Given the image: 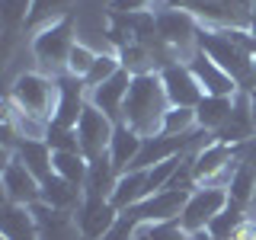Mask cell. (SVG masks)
Here are the masks:
<instances>
[{"mask_svg": "<svg viewBox=\"0 0 256 240\" xmlns=\"http://www.w3.org/2000/svg\"><path fill=\"white\" fill-rule=\"evenodd\" d=\"M198 52H205L218 68L237 80L240 90H253V61L256 38L250 29L237 26H202L198 29Z\"/></svg>", "mask_w": 256, "mask_h": 240, "instance_id": "cell-1", "label": "cell"}, {"mask_svg": "<svg viewBox=\"0 0 256 240\" xmlns=\"http://www.w3.org/2000/svg\"><path fill=\"white\" fill-rule=\"evenodd\" d=\"M166 112H170V100H166L160 70L157 74H134L122 106V125L138 132L141 138H154L164 128Z\"/></svg>", "mask_w": 256, "mask_h": 240, "instance_id": "cell-2", "label": "cell"}, {"mask_svg": "<svg viewBox=\"0 0 256 240\" xmlns=\"http://www.w3.org/2000/svg\"><path fill=\"white\" fill-rule=\"evenodd\" d=\"M6 102L16 106L20 112H26V116L52 122L54 109H58V77H48L42 70H22L13 80Z\"/></svg>", "mask_w": 256, "mask_h": 240, "instance_id": "cell-3", "label": "cell"}, {"mask_svg": "<svg viewBox=\"0 0 256 240\" xmlns=\"http://www.w3.org/2000/svg\"><path fill=\"white\" fill-rule=\"evenodd\" d=\"M77 45L74 38V16H64L61 22L38 29L32 36V58L38 61V70L48 77H61L68 74V58L70 48Z\"/></svg>", "mask_w": 256, "mask_h": 240, "instance_id": "cell-4", "label": "cell"}, {"mask_svg": "<svg viewBox=\"0 0 256 240\" xmlns=\"http://www.w3.org/2000/svg\"><path fill=\"white\" fill-rule=\"evenodd\" d=\"M154 22H157V38L173 54H180L182 64L198 52V29L202 26L192 13L180 10V6H164V10L154 13Z\"/></svg>", "mask_w": 256, "mask_h": 240, "instance_id": "cell-5", "label": "cell"}, {"mask_svg": "<svg viewBox=\"0 0 256 240\" xmlns=\"http://www.w3.org/2000/svg\"><path fill=\"white\" fill-rule=\"evenodd\" d=\"M166 6H180L196 20H205V26H237L250 29V13L256 0H164Z\"/></svg>", "mask_w": 256, "mask_h": 240, "instance_id": "cell-6", "label": "cell"}, {"mask_svg": "<svg viewBox=\"0 0 256 240\" xmlns=\"http://www.w3.org/2000/svg\"><path fill=\"white\" fill-rule=\"evenodd\" d=\"M237 164H240V148H230V144H221V141L205 144V148L196 154V180H198V186L228 189Z\"/></svg>", "mask_w": 256, "mask_h": 240, "instance_id": "cell-7", "label": "cell"}, {"mask_svg": "<svg viewBox=\"0 0 256 240\" xmlns=\"http://www.w3.org/2000/svg\"><path fill=\"white\" fill-rule=\"evenodd\" d=\"M230 202L228 189H218V186H198L189 192L186 198V208L180 214V228L186 234H198V230H208V224L214 221V214L224 212V205Z\"/></svg>", "mask_w": 256, "mask_h": 240, "instance_id": "cell-8", "label": "cell"}, {"mask_svg": "<svg viewBox=\"0 0 256 240\" xmlns=\"http://www.w3.org/2000/svg\"><path fill=\"white\" fill-rule=\"evenodd\" d=\"M116 125L106 112H100L96 106L86 102L84 116L77 122V138H80V150H84L86 160H96V157H106L109 154V144H112V134H116Z\"/></svg>", "mask_w": 256, "mask_h": 240, "instance_id": "cell-9", "label": "cell"}, {"mask_svg": "<svg viewBox=\"0 0 256 240\" xmlns=\"http://www.w3.org/2000/svg\"><path fill=\"white\" fill-rule=\"evenodd\" d=\"M189 192L186 189H160L154 196H148L144 202L125 208L138 224H160V221H180L182 208H186Z\"/></svg>", "mask_w": 256, "mask_h": 240, "instance_id": "cell-10", "label": "cell"}, {"mask_svg": "<svg viewBox=\"0 0 256 240\" xmlns=\"http://www.w3.org/2000/svg\"><path fill=\"white\" fill-rule=\"evenodd\" d=\"M160 80H164V90H166V100H170V106H182V109H196L198 102L205 100V90L198 86L196 74L189 70V64H166L164 70H160Z\"/></svg>", "mask_w": 256, "mask_h": 240, "instance_id": "cell-11", "label": "cell"}, {"mask_svg": "<svg viewBox=\"0 0 256 240\" xmlns=\"http://www.w3.org/2000/svg\"><path fill=\"white\" fill-rule=\"evenodd\" d=\"M4 202L29 205V208L36 202H42V180L32 176L16 157H10L4 164Z\"/></svg>", "mask_w": 256, "mask_h": 240, "instance_id": "cell-12", "label": "cell"}, {"mask_svg": "<svg viewBox=\"0 0 256 240\" xmlns=\"http://www.w3.org/2000/svg\"><path fill=\"white\" fill-rule=\"evenodd\" d=\"M253 134H256V118H253V106H250V90H240L234 96V109H230L228 122L214 132V141L240 148V144H246Z\"/></svg>", "mask_w": 256, "mask_h": 240, "instance_id": "cell-13", "label": "cell"}, {"mask_svg": "<svg viewBox=\"0 0 256 240\" xmlns=\"http://www.w3.org/2000/svg\"><path fill=\"white\" fill-rule=\"evenodd\" d=\"M118 214L122 212H118L109 198L84 196V202H80V208L74 212V218H77V228H80V234H84V240H102V234L118 221Z\"/></svg>", "mask_w": 256, "mask_h": 240, "instance_id": "cell-14", "label": "cell"}, {"mask_svg": "<svg viewBox=\"0 0 256 240\" xmlns=\"http://www.w3.org/2000/svg\"><path fill=\"white\" fill-rule=\"evenodd\" d=\"M186 64H189L192 74H196V80H198V86L205 90V96H237L240 93L237 80L230 77L224 68H218L205 52H196Z\"/></svg>", "mask_w": 256, "mask_h": 240, "instance_id": "cell-15", "label": "cell"}, {"mask_svg": "<svg viewBox=\"0 0 256 240\" xmlns=\"http://www.w3.org/2000/svg\"><path fill=\"white\" fill-rule=\"evenodd\" d=\"M128 86H132V74L122 68L116 77H109L106 84L86 90V102H90V106H96L100 112H106L112 122H122V106H125Z\"/></svg>", "mask_w": 256, "mask_h": 240, "instance_id": "cell-16", "label": "cell"}, {"mask_svg": "<svg viewBox=\"0 0 256 240\" xmlns=\"http://www.w3.org/2000/svg\"><path fill=\"white\" fill-rule=\"evenodd\" d=\"M84 109H86V84L80 77L61 74L58 77V109H54V118H52V122L68 125V128H77Z\"/></svg>", "mask_w": 256, "mask_h": 240, "instance_id": "cell-17", "label": "cell"}, {"mask_svg": "<svg viewBox=\"0 0 256 240\" xmlns=\"http://www.w3.org/2000/svg\"><path fill=\"white\" fill-rule=\"evenodd\" d=\"M32 214H36V221H38L42 240H84L74 212H58V208H48L42 202H36L32 205Z\"/></svg>", "mask_w": 256, "mask_h": 240, "instance_id": "cell-18", "label": "cell"}, {"mask_svg": "<svg viewBox=\"0 0 256 240\" xmlns=\"http://www.w3.org/2000/svg\"><path fill=\"white\" fill-rule=\"evenodd\" d=\"M80 202H84V189L80 186L61 180L58 173H52V176L42 180V205L58 208V212H77Z\"/></svg>", "mask_w": 256, "mask_h": 240, "instance_id": "cell-19", "label": "cell"}, {"mask_svg": "<svg viewBox=\"0 0 256 240\" xmlns=\"http://www.w3.org/2000/svg\"><path fill=\"white\" fill-rule=\"evenodd\" d=\"M4 240H42L38 221L29 205L4 202Z\"/></svg>", "mask_w": 256, "mask_h": 240, "instance_id": "cell-20", "label": "cell"}, {"mask_svg": "<svg viewBox=\"0 0 256 240\" xmlns=\"http://www.w3.org/2000/svg\"><path fill=\"white\" fill-rule=\"evenodd\" d=\"M141 148H144V138H141V134L118 122L116 125V134H112V144H109V160L116 164L118 173H125V170H132V166H134Z\"/></svg>", "mask_w": 256, "mask_h": 240, "instance_id": "cell-21", "label": "cell"}, {"mask_svg": "<svg viewBox=\"0 0 256 240\" xmlns=\"http://www.w3.org/2000/svg\"><path fill=\"white\" fill-rule=\"evenodd\" d=\"M13 157L20 160L22 166L32 173V176H38V180H45V176H52V157H54V150L48 148V141H36V138H22L20 144H16V150H13Z\"/></svg>", "mask_w": 256, "mask_h": 240, "instance_id": "cell-22", "label": "cell"}, {"mask_svg": "<svg viewBox=\"0 0 256 240\" xmlns=\"http://www.w3.org/2000/svg\"><path fill=\"white\" fill-rule=\"evenodd\" d=\"M148 196H150V192H148V170H125L122 176H118L109 202L116 205L118 212H125V208L144 202Z\"/></svg>", "mask_w": 256, "mask_h": 240, "instance_id": "cell-23", "label": "cell"}, {"mask_svg": "<svg viewBox=\"0 0 256 240\" xmlns=\"http://www.w3.org/2000/svg\"><path fill=\"white\" fill-rule=\"evenodd\" d=\"M118 176H122V173L116 170V164L109 160V154L90 160V173H86L84 196H90V198H112V189H116Z\"/></svg>", "mask_w": 256, "mask_h": 240, "instance_id": "cell-24", "label": "cell"}, {"mask_svg": "<svg viewBox=\"0 0 256 240\" xmlns=\"http://www.w3.org/2000/svg\"><path fill=\"white\" fill-rule=\"evenodd\" d=\"M230 109H234V96H205V100L196 106V125L214 134L224 122H228Z\"/></svg>", "mask_w": 256, "mask_h": 240, "instance_id": "cell-25", "label": "cell"}, {"mask_svg": "<svg viewBox=\"0 0 256 240\" xmlns=\"http://www.w3.org/2000/svg\"><path fill=\"white\" fill-rule=\"evenodd\" d=\"M52 170L61 176V180L74 182V186L84 189L86 186V173H90V160L84 157V150H58L52 157Z\"/></svg>", "mask_w": 256, "mask_h": 240, "instance_id": "cell-26", "label": "cell"}, {"mask_svg": "<svg viewBox=\"0 0 256 240\" xmlns=\"http://www.w3.org/2000/svg\"><path fill=\"white\" fill-rule=\"evenodd\" d=\"M77 0H32V13H29V29H45L52 22H61L64 16H70V6Z\"/></svg>", "mask_w": 256, "mask_h": 240, "instance_id": "cell-27", "label": "cell"}, {"mask_svg": "<svg viewBox=\"0 0 256 240\" xmlns=\"http://www.w3.org/2000/svg\"><path fill=\"white\" fill-rule=\"evenodd\" d=\"M246 214H250V208H246V205L228 202V205H224V212L214 214V221L208 224V234H212V240H234L237 228L246 221Z\"/></svg>", "mask_w": 256, "mask_h": 240, "instance_id": "cell-28", "label": "cell"}, {"mask_svg": "<svg viewBox=\"0 0 256 240\" xmlns=\"http://www.w3.org/2000/svg\"><path fill=\"white\" fill-rule=\"evenodd\" d=\"M29 13H32V0H0V20H4V29H6V48H4V54H10L16 29H22L29 22Z\"/></svg>", "mask_w": 256, "mask_h": 240, "instance_id": "cell-29", "label": "cell"}, {"mask_svg": "<svg viewBox=\"0 0 256 240\" xmlns=\"http://www.w3.org/2000/svg\"><path fill=\"white\" fill-rule=\"evenodd\" d=\"M228 196H230V202H237V205H246V208L253 205V198H256V173L250 166L237 164V170H234V176H230V182H228Z\"/></svg>", "mask_w": 256, "mask_h": 240, "instance_id": "cell-30", "label": "cell"}, {"mask_svg": "<svg viewBox=\"0 0 256 240\" xmlns=\"http://www.w3.org/2000/svg\"><path fill=\"white\" fill-rule=\"evenodd\" d=\"M118 70H122V58H118V52H100V54H96V61H93V68H90V74L84 77L86 90L106 84V80L116 77Z\"/></svg>", "mask_w": 256, "mask_h": 240, "instance_id": "cell-31", "label": "cell"}, {"mask_svg": "<svg viewBox=\"0 0 256 240\" xmlns=\"http://www.w3.org/2000/svg\"><path fill=\"white\" fill-rule=\"evenodd\" d=\"M196 125V109H182V106H170V112L164 116V128L160 134H186Z\"/></svg>", "mask_w": 256, "mask_h": 240, "instance_id": "cell-32", "label": "cell"}, {"mask_svg": "<svg viewBox=\"0 0 256 240\" xmlns=\"http://www.w3.org/2000/svg\"><path fill=\"white\" fill-rule=\"evenodd\" d=\"M48 148L58 154V150H80V138H77V128H68V125H58L52 122L48 125V134H45Z\"/></svg>", "mask_w": 256, "mask_h": 240, "instance_id": "cell-33", "label": "cell"}, {"mask_svg": "<svg viewBox=\"0 0 256 240\" xmlns=\"http://www.w3.org/2000/svg\"><path fill=\"white\" fill-rule=\"evenodd\" d=\"M96 54H100V52H93V48L86 45V42H77L74 48H70V58H68V74L84 80L86 74H90V68H93Z\"/></svg>", "mask_w": 256, "mask_h": 240, "instance_id": "cell-34", "label": "cell"}, {"mask_svg": "<svg viewBox=\"0 0 256 240\" xmlns=\"http://www.w3.org/2000/svg\"><path fill=\"white\" fill-rule=\"evenodd\" d=\"M138 228H141V224L134 221L128 212H122V214H118V221L112 224V228L106 230V234H102V240H134V234H138Z\"/></svg>", "mask_w": 256, "mask_h": 240, "instance_id": "cell-35", "label": "cell"}, {"mask_svg": "<svg viewBox=\"0 0 256 240\" xmlns=\"http://www.w3.org/2000/svg\"><path fill=\"white\" fill-rule=\"evenodd\" d=\"M154 240H189V234L180 228V221H160V224H148Z\"/></svg>", "mask_w": 256, "mask_h": 240, "instance_id": "cell-36", "label": "cell"}, {"mask_svg": "<svg viewBox=\"0 0 256 240\" xmlns=\"http://www.w3.org/2000/svg\"><path fill=\"white\" fill-rule=\"evenodd\" d=\"M154 0H109L112 13H144Z\"/></svg>", "mask_w": 256, "mask_h": 240, "instance_id": "cell-37", "label": "cell"}, {"mask_svg": "<svg viewBox=\"0 0 256 240\" xmlns=\"http://www.w3.org/2000/svg\"><path fill=\"white\" fill-rule=\"evenodd\" d=\"M240 164L250 166V170L256 173V134H253L246 144H240Z\"/></svg>", "mask_w": 256, "mask_h": 240, "instance_id": "cell-38", "label": "cell"}, {"mask_svg": "<svg viewBox=\"0 0 256 240\" xmlns=\"http://www.w3.org/2000/svg\"><path fill=\"white\" fill-rule=\"evenodd\" d=\"M134 240H154V237H150V230H148V224H141V228H138V234H134Z\"/></svg>", "mask_w": 256, "mask_h": 240, "instance_id": "cell-39", "label": "cell"}, {"mask_svg": "<svg viewBox=\"0 0 256 240\" xmlns=\"http://www.w3.org/2000/svg\"><path fill=\"white\" fill-rule=\"evenodd\" d=\"M189 240H212V234H208V230H198V234H189Z\"/></svg>", "mask_w": 256, "mask_h": 240, "instance_id": "cell-40", "label": "cell"}, {"mask_svg": "<svg viewBox=\"0 0 256 240\" xmlns=\"http://www.w3.org/2000/svg\"><path fill=\"white\" fill-rule=\"evenodd\" d=\"M250 32H253V38H256V4H253V13H250Z\"/></svg>", "mask_w": 256, "mask_h": 240, "instance_id": "cell-41", "label": "cell"}, {"mask_svg": "<svg viewBox=\"0 0 256 240\" xmlns=\"http://www.w3.org/2000/svg\"><path fill=\"white\" fill-rule=\"evenodd\" d=\"M250 106H253V118H256V86L250 90Z\"/></svg>", "mask_w": 256, "mask_h": 240, "instance_id": "cell-42", "label": "cell"}, {"mask_svg": "<svg viewBox=\"0 0 256 240\" xmlns=\"http://www.w3.org/2000/svg\"><path fill=\"white\" fill-rule=\"evenodd\" d=\"M253 86H256V61H253Z\"/></svg>", "mask_w": 256, "mask_h": 240, "instance_id": "cell-43", "label": "cell"}]
</instances>
